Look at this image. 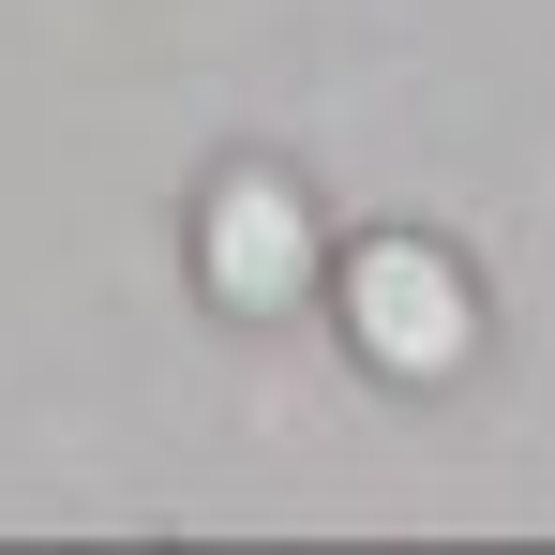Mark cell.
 <instances>
[{
	"instance_id": "cell-1",
	"label": "cell",
	"mask_w": 555,
	"mask_h": 555,
	"mask_svg": "<svg viewBox=\"0 0 555 555\" xmlns=\"http://www.w3.org/2000/svg\"><path fill=\"white\" fill-rule=\"evenodd\" d=\"M331 315H346V346L375 375H405V390H436V375L480 361V285H465L451 241H421V225H375L361 256L331 271Z\"/></svg>"
},
{
	"instance_id": "cell-2",
	"label": "cell",
	"mask_w": 555,
	"mask_h": 555,
	"mask_svg": "<svg viewBox=\"0 0 555 555\" xmlns=\"http://www.w3.org/2000/svg\"><path fill=\"white\" fill-rule=\"evenodd\" d=\"M315 195L285 181V166H225V181L195 195V285L225 300V315H300V285H315Z\"/></svg>"
}]
</instances>
